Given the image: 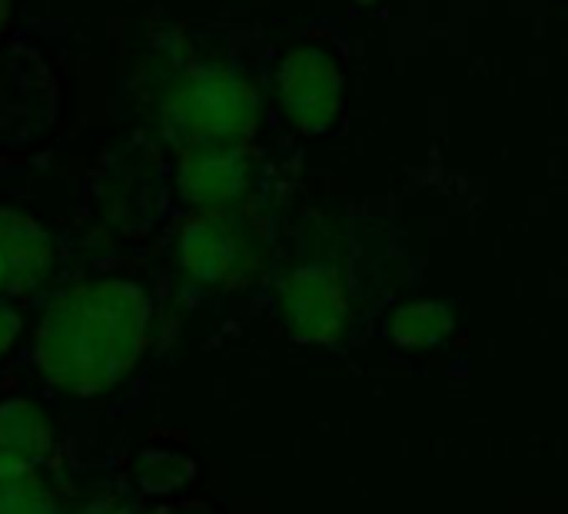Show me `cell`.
Here are the masks:
<instances>
[{
  "instance_id": "obj_1",
  "label": "cell",
  "mask_w": 568,
  "mask_h": 514,
  "mask_svg": "<svg viewBox=\"0 0 568 514\" xmlns=\"http://www.w3.org/2000/svg\"><path fill=\"white\" fill-rule=\"evenodd\" d=\"M153 302L133 279H87L60 289L33 332L37 376L70 399L120 386L150 346Z\"/></svg>"
},
{
  "instance_id": "obj_2",
  "label": "cell",
  "mask_w": 568,
  "mask_h": 514,
  "mask_svg": "<svg viewBox=\"0 0 568 514\" xmlns=\"http://www.w3.org/2000/svg\"><path fill=\"white\" fill-rule=\"evenodd\" d=\"M256 83L220 60H190L156 96V126L176 150L200 143H246L260 126Z\"/></svg>"
},
{
  "instance_id": "obj_3",
  "label": "cell",
  "mask_w": 568,
  "mask_h": 514,
  "mask_svg": "<svg viewBox=\"0 0 568 514\" xmlns=\"http://www.w3.org/2000/svg\"><path fill=\"white\" fill-rule=\"evenodd\" d=\"M173 256L190 282L236 289L256 269V239L233 213H196L180 226Z\"/></svg>"
},
{
  "instance_id": "obj_4",
  "label": "cell",
  "mask_w": 568,
  "mask_h": 514,
  "mask_svg": "<svg viewBox=\"0 0 568 514\" xmlns=\"http://www.w3.org/2000/svg\"><path fill=\"white\" fill-rule=\"evenodd\" d=\"M276 100L300 133H326L343 103V73L326 50L296 47L276 70Z\"/></svg>"
},
{
  "instance_id": "obj_5",
  "label": "cell",
  "mask_w": 568,
  "mask_h": 514,
  "mask_svg": "<svg viewBox=\"0 0 568 514\" xmlns=\"http://www.w3.org/2000/svg\"><path fill=\"white\" fill-rule=\"evenodd\" d=\"M253 186L246 143H200L180 150L176 189L196 213H233Z\"/></svg>"
},
{
  "instance_id": "obj_6",
  "label": "cell",
  "mask_w": 568,
  "mask_h": 514,
  "mask_svg": "<svg viewBox=\"0 0 568 514\" xmlns=\"http://www.w3.org/2000/svg\"><path fill=\"white\" fill-rule=\"evenodd\" d=\"M346 289L329 266H300L280 282V316L300 342L329 346L346 329Z\"/></svg>"
},
{
  "instance_id": "obj_7",
  "label": "cell",
  "mask_w": 568,
  "mask_h": 514,
  "mask_svg": "<svg viewBox=\"0 0 568 514\" xmlns=\"http://www.w3.org/2000/svg\"><path fill=\"white\" fill-rule=\"evenodd\" d=\"M53 236L27 213L0 206V299L33 296L53 273Z\"/></svg>"
},
{
  "instance_id": "obj_8",
  "label": "cell",
  "mask_w": 568,
  "mask_h": 514,
  "mask_svg": "<svg viewBox=\"0 0 568 514\" xmlns=\"http://www.w3.org/2000/svg\"><path fill=\"white\" fill-rule=\"evenodd\" d=\"M53 425L30 399L0 402V475L40 469L53 455Z\"/></svg>"
},
{
  "instance_id": "obj_9",
  "label": "cell",
  "mask_w": 568,
  "mask_h": 514,
  "mask_svg": "<svg viewBox=\"0 0 568 514\" xmlns=\"http://www.w3.org/2000/svg\"><path fill=\"white\" fill-rule=\"evenodd\" d=\"M453 332V309L446 302H409L393 312L389 336L403 349H433Z\"/></svg>"
},
{
  "instance_id": "obj_10",
  "label": "cell",
  "mask_w": 568,
  "mask_h": 514,
  "mask_svg": "<svg viewBox=\"0 0 568 514\" xmlns=\"http://www.w3.org/2000/svg\"><path fill=\"white\" fill-rule=\"evenodd\" d=\"M0 514H67L60 495L40 469L7 472L0 475Z\"/></svg>"
},
{
  "instance_id": "obj_11",
  "label": "cell",
  "mask_w": 568,
  "mask_h": 514,
  "mask_svg": "<svg viewBox=\"0 0 568 514\" xmlns=\"http://www.w3.org/2000/svg\"><path fill=\"white\" fill-rule=\"evenodd\" d=\"M133 475H136V485L146 492V495H173L180 489H186L193 479H196V465L193 459L180 455V452H166V449H146L136 465H133Z\"/></svg>"
},
{
  "instance_id": "obj_12",
  "label": "cell",
  "mask_w": 568,
  "mask_h": 514,
  "mask_svg": "<svg viewBox=\"0 0 568 514\" xmlns=\"http://www.w3.org/2000/svg\"><path fill=\"white\" fill-rule=\"evenodd\" d=\"M23 332V316L20 309L13 306V299H0V359L17 346Z\"/></svg>"
},
{
  "instance_id": "obj_13",
  "label": "cell",
  "mask_w": 568,
  "mask_h": 514,
  "mask_svg": "<svg viewBox=\"0 0 568 514\" xmlns=\"http://www.w3.org/2000/svg\"><path fill=\"white\" fill-rule=\"evenodd\" d=\"M80 514H130L126 508H123V502H116V498H93L90 505H83L80 508Z\"/></svg>"
},
{
  "instance_id": "obj_14",
  "label": "cell",
  "mask_w": 568,
  "mask_h": 514,
  "mask_svg": "<svg viewBox=\"0 0 568 514\" xmlns=\"http://www.w3.org/2000/svg\"><path fill=\"white\" fill-rule=\"evenodd\" d=\"M10 10H13V0H0V33H3V27L10 20Z\"/></svg>"
},
{
  "instance_id": "obj_15",
  "label": "cell",
  "mask_w": 568,
  "mask_h": 514,
  "mask_svg": "<svg viewBox=\"0 0 568 514\" xmlns=\"http://www.w3.org/2000/svg\"><path fill=\"white\" fill-rule=\"evenodd\" d=\"M160 514H176V512H160Z\"/></svg>"
}]
</instances>
